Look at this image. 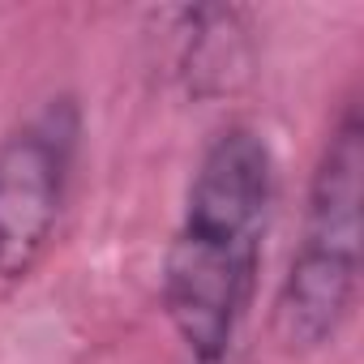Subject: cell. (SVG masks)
<instances>
[{
	"instance_id": "obj_2",
	"label": "cell",
	"mask_w": 364,
	"mask_h": 364,
	"mask_svg": "<svg viewBox=\"0 0 364 364\" xmlns=\"http://www.w3.org/2000/svg\"><path fill=\"white\" fill-rule=\"evenodd\" d=\"M360 176H364V124L355 103L343 107L330 129L304 198L300 240L291 249L274 326L291 351H317L334 343L355 309L360 287Z\"/></svg>"
},
{
	"instance_id": "obj_1",
	"label": "cell",
	"mask_w": 364,
	"mask_h": 364,
	"mask_svg": "<svg viewBox=\"0 0 364 364\" xmlns=\"http://www.w3.org/2000/svg\"><path fill=\"white\" fill-rule=\"evenodd\" d=\"M274 210V154L249 124L223 129L198 159L163 257V313L198 364H219L253 304Z\"/></svg>"
},
{
	"instance_id": "obj_3",
	"label": "cell",
	"mask_w": 364,
	"mask_h": 364,
	"mask_svg": "<svg viewBox=\"0 0 364 364\" xmlns=\"http://www.w3.org/2000/svg\"><path fill=\"white\" fill-rule=\"evenodd\" d=\"M82 150V107L60 95L0 137V283L26 279L65 215Z\"/></svg>"
}]
</instances>
